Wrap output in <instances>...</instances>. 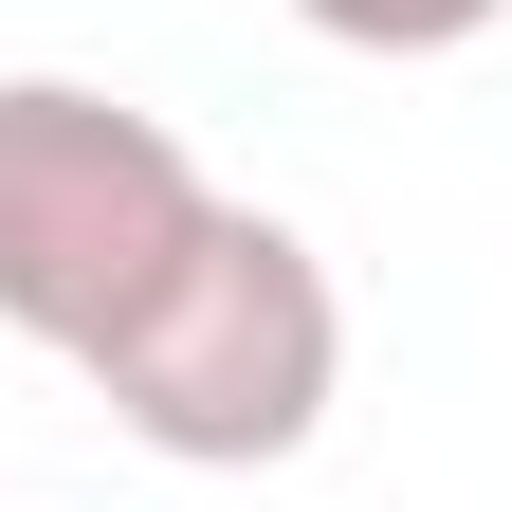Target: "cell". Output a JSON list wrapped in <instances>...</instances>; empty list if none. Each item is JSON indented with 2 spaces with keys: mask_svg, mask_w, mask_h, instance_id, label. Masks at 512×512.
Wrapping results in <instances>:
<instances>
[{
  "mask_svg": "<svg viewBox=\"0 0 512 512\" xmlns=\"http://www.w3.org/2000/svg\"><path fill=\"white\" fill-rule=\"evenodd\" d=\"M293 19L330 37V55H476L512 0H293Z\"/></svg>",
  "mask_w": 512,
  "mask_h": 512,
  "instance_id": "3957f363",
  "label": "cell"
},
{
  "mask_svg": "<svg viewBox=\"0 0 512 512\" xmlns=\"http://www.w3.org/2000/svg\"><path fill=\"white\" fill-rule=\"evenodd\" d=\"M74 384L147 458H183V476H275V458H311V421H330V384H348V293H330V256L293 220L220 202L202 256H183Z\"/></svg>",
  "mask_w": 512,
  "mask_h": 512,
  "instance_id": "6da1fadb",
  "label": "cell"
},
{
  "mask_svg": "<svg viewBox=\"0 0 512 512\" xmlns=\"http://www.w3.org/2000/svg\"><path fill=\"white\" fill-rule=\"evenodd\" d=\"M220 183L165 110H128L92 74H0V330L92 366L183 256H202Z\"/></svg>",
  "mask_w": 512,
  "mask_h": 512,
  "instance_id": "7a4b0ae2",
  "label": "cell"
}]
</instances>
